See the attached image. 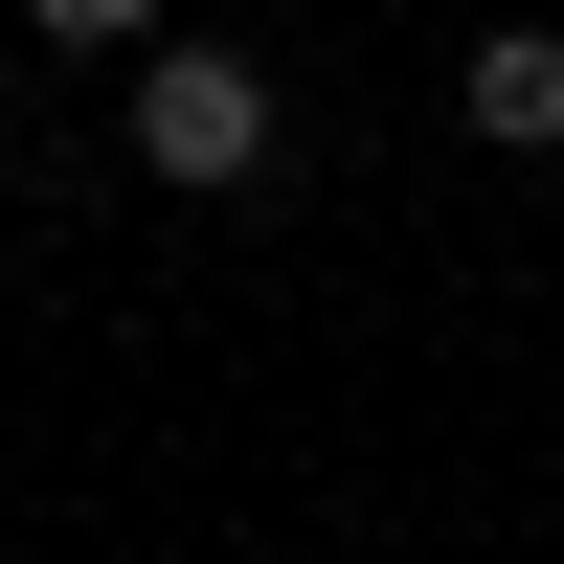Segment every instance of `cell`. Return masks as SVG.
Wrapping results in <instances>:
<instances>
[{
    "label": "cell",
    "mask_w": 564,
    "mask_h": 564,
    "mask_svg": "<svg viewBox=\"0 0 564 564\" xmlns=\"http://www.w3.org/2000/svg\"><path fill=\"white\" fill-rule=\"evenodd\" d=\"M135 181H271V68L249 45H159L135 68Z\"/></svg>",
    "instance_id": "6da1fadb"
},
{
    "label": "cell",
    "mask_w": 564,
    "mask_h": 564,
    "mask_svg": "<svg viewBox=\"0 0 564 564\" xmlns=\"http://www.w3.org/2000/svg\"><path fill=\"white\" fill-rule=\"evenodd\" d=\"M452 113H475L497 159H542V135H564V45H542V23H497L475 68H452Z\"/></svg>",
    "instance_id": "7a4b0ae2"
}]
</instances>
